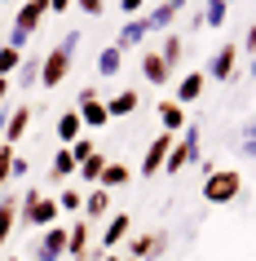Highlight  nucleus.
Segmentation results:
<instances>
[{"instance_id":"obj_34","label":"nucleus","mask_w":256,"mask_h":261,"mask_svg":"<svg viewBox=\"0 0 256 261\" xmlns=\"http://www.w3.org/2000/svg\"><path fill=\"white\" fill-rule=\"evenodd\" d=\"M31 173V160L27 155H14V168H9V177H27Z\"/></svg>"},{"instance_id":"obj_9","label":"nucleus","mask_w":256,"mask_h":261,"mask_svg":"<svg viewBox=\"0 0 256 261\" xmlns=\"http://www.w3.org/2000/svg\"><path fill=\"white\" fill-rule=\"evenodd\" d=\"M234 67H239V44H221L203 75H208V80H234Z\"/></svg>"},{"instance_id":"obj_10","label":"nucleus","mask_w":256,"mask_h":261,"mask_svg":"<svg viewBox=\"0 0 256 261\" xmlns=\"http://www.w3.org/2000/svg\"><path fill=\"white\" fill-rule=\"evenodd\" d=\"M44 14H49V0H22V5H18V18H14V31L31 36V31L44 22Z\"/></svg>"},{"instance_id":"obj_33","label":"nucleus","mask_w":256,"mask_h":261,"mask_svg":"<svg viewBox=\"0 0 256 261\" xmlns=\"http://www.w3.org/2000/svg\"><path fill=\"white\" fill-rule=\"evenodd\" d=\"M75 9H80L84 18H102L106 14V0H75Z\"/></svg>"},{"instance_id":"obj_44","label":"nucleus","mask_w":256,"mask_h":261,"mask_svg":"<svg viewBox=\"0 0 256 261\" xmlns=\"http://www.w3.org/2000/svg\"><path fill=\"white\" fill-rule=\"evenodd\" d=\"M5 261H18V257H5Z\"/></svg>"},{"instance_id":"obj_40","label":"nucleus","mask_w":256,"mask_h":261,"mask_svg":"<svg viewBox=\"0 0 256 261\" xmlns=\"http://www.w3.org/2000/svg\"><path fill=\"white\" fill-rule=\"evenodd\" d=\"M243 151H247V160H256V138H247V142H243Z\"/></svg>"},{"instance_id":"obj_29","label":"nucleus","mask_w":256,"mask_h":261,"mask_svg":"<svg viewBox=\"0 0 256 261\" xmlns=\"http://www.w3.org/2000/svg\"><path fill=\"white\" fill-rule=\"evenodd\" d=\"M22 58H27V54H18V49H9V44H0V75H5V80H9V75H18Z\"/></svg>"},{"instance_id":"obj_27","label":"nucleus","mask_w":256,"mask_h":261,"mask_svg":"<svg viewBox=\"0 0 256 261\" xmlns=\"http://www.w3.org/2000/svg\"><path fill=\"white\" fill-rule=\"evenodd\" d=\"M53 204H58V213H80V208H84V191H75V186H62V191L53 195Z\"/></svg>"},{"instance_id":"obj_3","label":"nucleus","mask_w":256,"mask_h":261,"mask_svg":"<svg viewBox=\"0 0 256 261\" xmlns=\"http://www.w3.org/2000/svg\"><path fill=\"white\" fill-rule=\"evenodd\" d=\"M71 62H75V54H71L67 44H58L49 58H40V84L44 89H58V84L71 75Z\"/></svg>"},{"instance_id":"obj_26","label":"nucleus","mask_w":256,"mask_h":261,"mask_svg":"<svg viewBox=\"0 0 256 261\" xmlns=\"http://www.w3.org/2000/svg\"><path fill=\"white\" fill-rule=\"evenodd\" d=\"M181 49H186V40H181L177 31H163V49H159V58L168 62V71H173L177 62H181Z\"/></svg>"},{"instance_id":"obj_21","label":"nucleus","mask_w":256,"mask_h":261,"mask_svg":"<svg viewBox=\"0 0 256 261\" xmlns=\"http://www.w3.org/2000/svg\"><path fill=\"white\" fill-rule=\"evenodd\" d=\"M75 168H80V164H75V160H71V151L62 146V151L53 155V164H49V177H53L58 186H67V181L75 177Z\"/></svg>"},{"instance_id":"obj_30","label":"nucleus","mask_w":256,"mask_h":261,"mask_svg":"<svg viewBox=\"0 0 256 261\" xmlns=\"http://www.w3.org/2000/svg\"><path fill=\"white\" fill-rule=\"evenodd\" d=\"M18 84H22V89H36V84H40V58H22V67H18Z\"/></svg>"},{"instance_id":"obj_17","label":"nucleus","mask_w":256,"mask_h":261,"mask_svg":"<svg viewBox=\"0 0 256 261\" xmlns=\"http://www.w3.org/2000/svg\"><path fill=\"white\" fill-rule=\"evenodd\" d=\"M14 226H18V191H5L0 195V244L14 234Z\"/></svg>"},{"instance_id":"obj_38","label":"nucleus","mask_w":256,"mask_h":261,"mask_svg":"<svg viewBox=\"0 0 256 261\" xmlns=\"http://www.w3.org/2000/svg\"><path fill=\"white\" fill-rule=\"evenodd\" d=\"M243 49H247V54H256V22L247 27V40H243Z\"/></svg>"},{"instance_id":"obj_5","label":"nucleus","mask_w":256,"mask_h":261,"mask_svg":"<svg viewBox=\"0 0 256 261\" xmlns=\"http://www.w3.org/2000/svg\"><path fill=\"white\" fill-rule=\"evenodd\" d=\"M168 252V234L150 230V234H128V261H155Z\"/></svg>"},{"instance_id":"obj_19","label":"nucleus","mask_w":256,"mask_h":261,"mask_svg":"<svg viewBox=\"0 0 256 261\" xmlns=\"http://www.w3.org/2000/svg\"><path fill=\"white\" fill-rule=\"evenodd\" d=\"M159 124H163V133H181V128H186V107H177L173 97H168V102H159Z\"/></svg>"},{"instance_id":"obj_14","label":"nucleus","mask_w":256,"mask_h":261,"mask_svg":"<svg viewBox=\"0 0 256 261\" xmlns=\"http://www.w3.org/2000/svg\"><path fill=\"white\" fill-rule=\"evenodd\" d=\"M146 36H150V31H146V18H128V22L120 27V36H115V49H120V54H128V49H137Z\"/></svg>"},{"instance_id":"obj_24","label":"nucleus","mask_w":256,"mask_h":261,"mask_svg":"<svg viewBox=\"0 0 256 261\" xmlns=\"http://www.w3.org/2000/svg\"><path fill=\"white\" fill-rule=\"evenodd\" d=\"M102 168H106V155H102V151H93L80 168H75V177H80V181H89V186H97V181H102Z\"/></svg>"},{"instance_id":"obj_39","label":"nucleus","mask_w":256,"mask_h":261,"mask_svg":"<svg viewBox=\"0 0 256 261\" xmlns=\"http://www.w3.org/2000/svg\"><path fill=\"white\" fill-rule=\"evenodd\" d=\"M9 89H14V84H9L5 75H0V107H5V97H9Z\"/></svg>"},{"instance_id":"obj_32","label":"nucleus","mask_w":256,"mask_h":261,"mask_svg":"<svg viewBox=\"0 0 256 261\" xmlns=\"http://www.w3.org/2000/svg\"><path fill=\"white\" fill-rule=\"evenodd\" d=\"M14 146H5V142H0V195H5V186H9V181H14V177H9V168H14Z\"/></svg>"},{"instance_id":"obj_2","label":"nucleus","mask_w":256,"mask_h":261,"mask_svg":"<svg viewBox=\"0 0 256 261\" xmlns=\"http://www.w3.org/2000/svg\"><path fill=\"white\" fill-rule=\"evenodd\" d=\"M243 195V173L239 168H212L203 177V199L208 204H234Z\"/></svg>"},{"instance_id":"obj_46","label":"nucleus","mask_w":256,"mask_h":261,"mask_svg":"<svg viewBox=\"0 0 256 261\" xmlns=\"http://www.w3.org/2000/svg\"><path fill=\"white\" fill-rule=\"evenodd\" d=\"M225 5H234V0H225Z\"/></svg>"},{"instance_id":"obj_7","label":"nucleus","mask_w":256,"mask_h":261,"mask_svg":"<svg viewBox=\"0 0 256 261\" xmlns=\"http://www.w3.org/2000/svg\"><path fill=\"white\" fill-rule=\"evenodd\" d=\"M173 133H159V138L146 146V155H141V177H155V173H163V160H168V151H173Z\"/></svg>"},{"instance_id":"obj_37","label":"nucleus","mask_w":256,"mask_h":261,"mask_svg":"<svg viewBox=\"0 0 256 261\" xmlns=\"http://www.w3.org/2000/svg\"><path fill=\"white\" fill-rule=\"evenodd\" d=\"M71 5L75 0H49V14H71Z\"/></svg>"},{"instance_id":"obj_20","label":"nucleus","mask_w":256,"mask_h":261,"mask_svg":"<svg viewBox=\"0 0 256 261\" xmlns=\"http://www.w3.org/2000/svg\"><path fill=\"white\" fill-rule=\"evenodd\" d=\"M84 133V124H80V111L71 107V111H62V115H58V142H62V146H71V142L80 138Z\"/></svg>"},{"instance_id":"obj_18","label":"nucleus","mask_w":256,"mask_h":261,"mask_svg":"<svg viewBox=\"0 0 256 261\" xmlns=\"http://www.w3.org/2000/svg\"><path fill=\"white\" fill-rule=\"evenodd\" d=\"M75 111H80V124H84V128H106V120H110V115H106V97H97V102H80Z\"/></svg>"},{"instance_id":"obj_25","label":"nucleus","mask_w":256,"mask_h":261,"mask_svg":"<svg viewBox=\"0 0 256 261\" xmlns=\"http://www.w3.org/2000/svg\"><path fill=\"white\" fill-rule=\"evenodd\" d=\"M120 67H124V54L120 49H115V44H106V49H102V54H97V75H120Z\"/></svg>"},{"instance_id":"obj_42","label":"nucleus","mask_w":256,"mask_h":261,"mask_svg":"<svg viewBox=\"0 0 256 261\" xmlns=\"http://www.w3.org/2000/svg\"><path fill=\"white\" fill-rule=\"evenodd\" d=\"M247 75H252V80H256V58H252V62H247Z\"/></svg>"},{"instance_id":"obj_28","label":"nucleus","mask_w":256,"mask_h":261,"mask_svg":"<svg viewBox=\"0 0 256 261\" xmlns=\"http://www.w3.org/2000/svg\"><path fill=\"white\" fill-rule=\"evenodd\" d=\"M225 14H230V5L225 0H208V5H203V27H225Z\"/></svg>"},{"instance_id":"obj_1","label":"nucleus","mask_w":256,"mask_h":261,"mask_svg":"<svg viewBox=\"0 0 256 261\" xmlns=\"http://www.w3.org/2000/svg\"><path fill=\"white\" fill-rule=\"evenodd\" d=\"M58 204H53V195H40V186H31V191L18 195V221L22 226H40V230H49V226H58Z\"/></svg>"},{"instance_id":"obj_8","label":"nucleus","mask_w":256,"mask_h":261,"mask_svg":"<svg viewBox=\"0 0 256 261\" xmlns=\"http://www.w3.org/2000/svg\"><path fill=\"white\" fill-rule=\"evenodd\" d=\"M89 244H93V221H71L67 230V257L71 261H89Z\"/></svg>"},{"instance_id":"obj_6","label":"nucleus","mask_w":256,"mask_h":261,"mask_svg":"<svg viewBox=\"0 0 256 261\" xmlns=\"http://www.w3.org/2000/svg\"><path fill=\"white\" fill-rule=\"evenodd\" d=\"M31 120H36V111H31V107H14L9 115H5V128H0V142H5V146H14V151H18V142L27 138Z\"/></svg>"},{"instance_id":"obj_41","label":"nucleus","mask_w":256,"mask_h":261,"mask_svg":"<svg viewBox=\"0 0 256 261\" xmlns=\"http://www.w3.org/2000/svg\"><path fill=\"white\" fill-rule=\"evenodd\" d=\"M247 138H256V115H252V124H247Z\"/></svg>"},{"instance_id":"obj_16","label":"nucleus","mask_w":256,"mask_h":261,"mask_svg":"<svg viewBox=\"0 0 256 261\" xmlns=\"http://www.w3.org/2000/svg\"><path fill=\"white\" fill-rule=\"evenodd\" d=\"M110 208V191H102V186H89V195H84V221H102Z\"/></svg>"},{"instance_id":"obj_31","label":"nucleus","mask_w":256,"mask_h":261,"mask_svg":"<svg viewBox=\"0 0 256 261\" xmlns=\"http://www.w3.org/2000/svg\"><path fill=\"white\" fill-rule=\"evenodd\" d=\"M67 151H71V160H75V164H84V160H89V155H93L97 146H93V138H89V133H80V138L71 142Z\"/></svg>"},{"instance_id":"obj_45","label":"nucleus","mask_w":256,"mask_h":261,"mask_svg":"<svg viewBox=\"0 0 256 261\" xmlns=\"http://www.w3.org/2000/svg\"><path fill=\"white\" fill-rule=\"evenodd\" d=\"M0 5H9V0H0Z\"/></svg>"},{"instance_id":"obj_36","label":"nucleus","mask_w":256,"mask_h":261,"mask_svg":"<svg viewBox=\"0 0 256 261\" xmlns=\"http://www.w3.org/2000/svg\"><path fill=\"white\" fill-rule=\"evenodd\" d=\"M97 97H102V93L89 84V89H80V93H75V107H80V102H97Z\"/></svg>"},{"instance_id":"obj_4","label":"nucleus","mask_w":256,"mask_h":261,"mask_svg":"<svg viewBox=\"0 0 256 261\" xmlns=\"http://www.w3.org/2000/svg\"><path fill=\"white\" fill-rule=\"evenodd\" d=\"M31 257H36V261H62V257H67V226H49V230H40V239L31 244Z\"/></svg>"},{"instance_id":"obj_43","label":"nucleus","mask_w":256,"mask_h":261,"mask_svg":"<svg viewBox=\"0 0 256 261\" xmlns=\"http://www.w3.org/2000/svg\"><path fill=\"white\" fill-rule=\"evenodd\" d=\"M102 261H124V257H110V252H106V257H102Z\"/></svg>"},{"instance_id":"obj_23","label":"nucleus","mask_w":256,"mask_h":261,"mask_svg":"<svg viewBox=\"0 0 256 261\" xmlns=\"http://www.w3.org/2000/svg\"><path fill=\"white\" fill-rule=\"evenodd\" d=\"M146 18V31H173V18H177V9L163 0V5H155L150 14H141Z\"/></svg>"},{"instance_id":"obj_12","label":"nucleus","mask_w":256,"mask_h":261,"mask_svg":"<svg viewBox=\"0 0 256 261\" xmlns=\"http://www.w3.org/2000/svg\"><path fill=\"white\" fill-rule=\"evenodd\" d=\"M141 80L146 84H168L173 80V71H168V62L159 58V49H141Z\"/></svg>"},{"instance_id":"obj_15","label":"nucleus","mask_w":256,"mask_h":261,"mask_svg":"<svg viewBox=\"0 0 256 261\" xmlns=\"http://www.w3.org/2000/svg\"><path fill=\"white\" fill-rule=\"evenodd\" d=\"M203 89H208V75H203V71H190V75H181V84H177V107H186V102H199Z\"/></svg>"},{"instance_id":"obj_35","label":"nucleus","mask_w":256,"mask_h":261,"mask_svg":"<svg viewBox=\"0 0 256 261\" xmlns=\"http://www.w3.org/2000/svg\"><path fill=\"white\" fill-rule=\"evenodd\" d=\"M141 5H146V0H120V9H124L128 18H137V14H141Z\"/></svg>"},{"instance_id":"obj_11","label":"nucleus","mask_w":256,"mask_h":261,"mask_svg":"<svg viewBox=\"0 0 256 261\" xmlns=\"http://www.w3.org/2000/svg\"><path fill=\"white\" fill-rule=\"evenodd\" d=\"M128 234H133V217H128V213H115V217L106 221V230L97 234V244H102V257H106V248L124 244V239H128Z\"/></svg>"},{"instance_id":"obj_13","label":"nucleus","mask_w":256,"mask_h":261,"mask_svg":"<svg viewBox=\"0 0 256 261\" xmlns=\"http://www.w3.org/2000/svg\"><path fill=\"white\" fill-rule=\"evenodd\" d=\"M137 107H141V93H137V89H120V93L106 97V115L110 120H124V115H133Z\"/></svg>"},{"instance_id":"obj_22","label":"nucleus","mask_w":256,"mask_h":261,"mask_svg":"<svg viewBox=\"0 0 256 261\" xmlns=\"http://www.w3.org/2000/svg\"><path fill=\"white\" fill-rule=\"evenodd\" d=\"M128 181H133V168L128 164H106L97 186H102V191H120V186H128Z\"/></svg>"}]
</instances>
